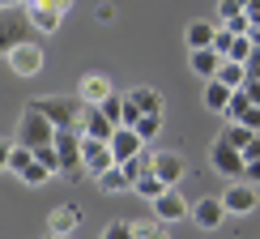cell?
Returning a JSON list of instances; mask_svg holds the SVG:
<instances>
[{
    "label": "cell",
    "mask_w": 260,
    "mask_h": 239,
    "mask_svg": "<svg viewBox=\"0 0 260 239\" xmlns=\"http://www.w3.org/2000/svg\"><path fill=\"white\" fill-rule=\"evenodd\" d=\"M56 137H60V133H56V124H51V120L43 115L35 103L21 107V115H17V137H13V141H21L26 150H35V154H39V150L56 145Z\"/></svg>",
    "instance_id": "1"
},
{
    "label": "cell",
    "mask_w": 260,
    "mask_h": 239,
    "mask_svg": "<svg viewBox=\"0 0 260 239\" xmlns=\"http://www.w3.org/2000/svg\"><path fill=\"white\" fill-rule=\"evenodd\" d=\"M35 107L56 124V133H81L85 103L77 99V94H47V99H35Z\"/></svg>",
    "instance_id": "2"
},
{
    "label": "cell",
    "mask_w": 260,
    "mask_h": 239,
    "mask_svg": "<svg viewBox=\"0 0 260 239\" xmlns=\"http://www.w3.org/2000/svg\"><path fill=\"white\" fill-rule=\"evenodd\" d=\"M69 9H73V0H26V17L39 35H56L60 21L69 17Z\"/></svg>",
    "instance_id": "3"
},
{
    "label": "cell",
    "mask_w": 260,
    "mask_h": 239,
    "mask_svg": "<svg viewBox=\"0 0 260 239\" xmlns=\"http://www.w3.org/2000/svg\"><path fill=\"white\" fill-rule=\"evenodd\" d=\"M56 154H60V175L81 184L90 180V171H85V154H81V133H60L56 137Z\"/></svg>",
    "instance_id": "4"
},
{
    "label": "cell",
    "mask_w": 260,
    "mask_h": 239,
    "mask_svg": "<svg viewBox=\"0 0 260 239\" xmlns=\"http://www.w3.org/2000/svg\"><path fill=\"white\" fill-rule=\"evenodd\" d=\"M209 167L218 171L222 180H231V184L235 180H247V158L235 145H226L222 137H213V145H209Z\"/></svg>",
    "instance_id": "5"
},
{
    "label": "cell",
    "mask_w": 260,
    "mask_h": 239,
    "mask_svg": "<svg viewBox=\"0 0 260 239\" xmlns=\"http://www.w3.org/2000/svg\"><path fill=\"white\" fill-rule=\"evenodd\" d=\"M30 30H35V26H30L26 9H21V13H17V9H9L5 21H0V47H5V56H9V51H17V47H26Z\"/></svg>",
    "instance_id": "6"
},
{
    "label": "cell",
    "mask_w": 260,
    "mask_h": 239,
    "mask_svg": "<svg viewBox=\"0 0 260 239\" xmlns=\"http://www.w3.org/2000/svg\"><path fill=\"white\" fill-rule=\"evenodd\" d=\"M81 154H85V171H90V180H103L111 167H120L111 154V141H90L81 137Z\"/></svg>",
    "instance_id": "7"
},
{
    "label": "cell",
    "mask_w": 260,
    "mask_h": 239,
    "mask_svg": "<svg viewBox=\"0 0 260 239\" xmlns=\"http://www.w3.org/2000/svg\"><path fill=\"white\" fill-rule=\"evenodd\" d=\"M226 222V201L222 197H197L192 201V226H201V231H218Z\"/></svg>",
    "instance_id": "8"
},
{
    "label": "cell",
    "mask_w": 260,
    "mask_h": 239,
    "mask_svg": "<svg viewBox=\"0 0 260 239\" xmlns=\"http://www.w3.org/2000/svg\"><path fill=\"white\" fill-rule=\"evenodd\" d=\"M222 201H226V214H252L256 210V201H260V188L256 184H247V180H235V184H226V192H222Z\"/></svg>",
    "instance_id": "9"
},
{
    "label": "cell",
    "mask_w": 260,
    "mask_h": 239,
    "mask_svg": "<svg viewBox=\"0 0 260 239\" xmlns=\"http://www.w3.org/2000/svg\"><path fill=\"white\" fill-rule=\"evenodd\" d=\"M115 133H120V124H111V115H107L103 107H90V103H85V115H81V137H90V141H111Z\"/></svg>",
    "instance_id": "10"
},
{
    "label": "cell",
    "mask_w": 260,
    "mask_h": 239,
    "mask_svg": "<svg viewBox=\"0 0 260 239\" xmlns=\"http://www.w3.org/2000/svg\"><path fill=\"white\" fill-rule=\"evenodd\" d=\"M149 210H154V218H158V222H167V226H171V222H183V218H192V205L183 201L175 188H167V192H162V197H158L154 205H149Z\"/></svg>",
    "instance_id": "11"
},
{
    "label": "cell",
    "mask_w": 260,
    "mask_h": 239,
    "mask_svg": "<svg viewBox=\"0 0 260 239\" xmlns=\"http://www.w3.org/2000/svg\"><path fill=\"white\" fill-rule=\"evenodd\" d=\"M183 171H188L183 154H175V150H154V175L167 184V188H175V184L183 180Z\"/></svg>",
    "instance_id": "12"
},
{
    "label": "cell",
    "mask_w": 260,
    "mask_h": 239,
    "mask_svg": "<svg viewBox=\"0 0 260 239\" xmlns=\"http://www.w3.org/2000/svg\"><path fill=\"white\" fill-rule=\"evenodd\" d=\"M9 69L17 73V77H35V73H43V47L39 43H26V47H17V51H9Z\"/></svg>",
    "instance_id": "13"
},
{
    "label": "cell",
    "mask_w": 260,
    "mask_h": 239,
    "mask_svg": "<svg viewBox=\"0 0 260 239\" xmlns=\"http://www.w3.org/2000/svg\"><path fill=\"white\" fill-rule=\"evenodd\" d=\"M111 94H115V85L107 81L103 73H85V77L77 81V99H81V103H90V107H103Z\"/></svg>",
    "instance_id": "14"
},
{
    "label": "cell",
    "mask_w": 260,
    "mask_h": 239,
    "mask_svg": "<svg viewBox=\"0 0 260 239\" xmlns=\"http://www.w3.org/2000/svg\"><path fill=\"white\" fill-rule=\"evenodd\" d=\"M218 26H222V21L192 17V21H188V30H183V43H188V51H205V47H213V39H218Z\"/></svg>",
    "instance_id": "15"
},
{
    "label": "cell",
    "mask_w": 260,
    "mask_h": 239,
    "mask_svg": "<svg viewBox=\"0 0 260 239\" xmlns=\"http://www.w3.org/2000/svg\"><path fill=\"white\" fill-rule=\"evenodd\" d=\"M81 226V205H56V210L47 214V235H73Z\"/></svg>",
    "instance_id": "16"
},
{
    "label": "cell",
    "mask_w": 260,
    "mask_h": 239,
    "mask_svg": "<svg viewBox=\"0 0 260 239\" xmlns=\"http://www.w3.org/2000/svg\"><path fill=\"white\" fill-rule=\"evenodd\" d=\"M111 154H115V162H133V158H141L145 154V141L137 137V128H120V133L111 137Z\"/></svg>",
    "instance_id": "17"
},
{
    "label": "cell",
    "mask_w": 260,
    "mask_h": 239,
    "mask_svg": "<svg viewBox=\"0 0 260 239\" xmlns=\"http://www.w3.org/2000/svg\"><path fill=\"white\" fill-rule=\"evenodd\" d=\"M30 162H35V150H26L21 141H5V171L9 175H26Z\"/></svg>",
    "instance_id": "18"
},
{
    "label": "cell",
    "mask_w": 260,
    "mask_h": 239,
    "mask_svg": "<svg viewBox=\"0 0 260 239\" xmlns=\"http://www.w3.org/2000/svg\"><path fill=\"white\" fill-rule=\"evenodd\" d=\"M128 99L141 107V115H162V107H167L162 90H154V85H137V90H128Z\"/></svg>",
    "instance_id": "19"
},
{
    "label": "cell",
    "mask_w": 260,
    "mask_h": 239,
    "mask_svg": "<svg viewBox=\"0 0 260 239\" xmlns=\"http://www.w3.org/2000/svg\"><path fill=\"white\" fill-rule=\"evenodd\" d=\"M188 60H192V73H197V77L213 81V77H218V69H222V60H226V56H218L213 47H205V51H192Z\"/></svg>",
    "instance_id": "20"
},
{
    "label": "cell",
    "mask_w": 260,
    "mask_h": 239,
    "mask_svg": "<svg viewBox=\"0 0 260 239\" xmlns=\"http://www.w3.org/2000/svg\"><path fill=\"white\" fill-rule=\"evenodd\" d=\"M213 81H222L226 90H243V85H247V64L222 60V69H218V77H213Z\"/></svg>",
    "instance_id": "21"
},
{
    "label": "cell",
    "mask_w": 260,
    "mask_h": 239,
    "mask_svg": "<svg viewBox=\"0 0 260 239\" xmlns=\"http://www.w3.org/2000/svg\"><path fill=\"white\" fill-rule=\"evenodd\" d=\"M94 184H99V192H107V197H120V192H133V184H128L124 167H111L103 180H94Z\"/></svg>",
    "instance_id": "22"
},
{
    "label": "cell",
    "mask_w": 260,
    "mask_h": 239,
    "mask_svg": "<svg viewBox=\"0 0 260 239\" xmlns=\"http://www.w3.org/2000/svg\"><path fill=\"white\" fill-rule=\"evenodd\" d=\"M218 137L226 141V145H235V150H239V154H243V150L252 145V141H256L260 133H252V128H247V124H226V128H222Z\"/></svg>",
    "instance_id": "23"
},
{
    "label": "cell",
    "mask_w": 260,
    "mask_h": 239,
    "mask_svg": "<svg viewBox=\"0 0 260 239\" xmlns=\"http://www.w3.org/2000/svg\"><path fill=\"white\" fill-rule=\"evenodd\" d=\"M231 94H235V90H226L222 81H205V107H209V111H222V115H226Z\"/></svg>",
    "instance_id": "24"
},
{
    "label": "cell",
    "mask_w": 260,
    "mask_h": 239,
    "mask_svg": "<svg viewBox=\"0 0 260 239\" xmlns=\"http://www.w3.org/2000/svg\"><path fill=\"white\" fill-rule=\"evenodd\" d=\"M51 175H56V171H51V167H43V162L35 158V162L26 167V175H21V184H26V188H43V184H47Z\"/></svg>",
    "instance_id": "25"
},
{
    "label": "cell",
    "mask_w": 260,
    "mask_h": 239,
    "mask_svg": "<svg viewBox=\"0 0 260 239\" xmlns=\"http://www.w3.org/2000/svg\"><path fill=\"white\" fill-rule=\"evenodd\" d=\"M252 51H256V43H252V39H247V35H235L231 51H226V60H235V64H247V60H252Z\"/></svg>",
    "instance_id": "26"
},
{
    "label": "cell",
    "mask_w": 260,
    "mask_h": 239,
    "mask_svg": "<svg viewBox=\"0 0 260 239\" xmlns=\"http://www.w3.org/2000/svg\"><path fill=\"white\" fill-rule=\"evenodd\" d=\"M133 192H137V197H145L149 205H154L162 192H167V184H162L158 175H145V180H137V188H133Z\"/></svg>",
    "instance_id": "27"
},
{
    "label": "cell",
    "mask_w": 260,
    "mask_h": 239,
    "mask_svg": "<svg viewBox=\"0 0 260 239\" xmlns=\"http://www.w3.org/2000/svg\"><path fill=\"white\" fill-rule=\"evenodd\" d=\"M103 239H137V222H124V218L107 222L103 226Z\"/></svg>",
    "instance_id": "28"
},
{
    "label": "cell",
    "mask_w": 260,
    "mask_h": 239,
    "mask_svg": "<svg viewBox=\"0 0 260 239\" xmlns=\"http://www.w3.org/2000/svg\"><path fill=\"white\" fill-rule=\"evenodd\" d=\"M137 239H171V231H167V222L145 218V222H137Z\"/></svg>",
    "instance_id": "29"
},
{
    "label": "cell",
    "mask_w": 260,
    "mask_h": 239,
    "mask_svg": "<svg viewBox=\"0 0 260 239\" xmlns=\"http://www.w3.org/2000/svg\"><path fill=\"white\" fill-rule=\"evenodd\" d=\"M158 128H162V115H141V120H137V137H141V141H154Z\"/></svg>",
    "instance_id": "30"
},
{
    "label": "cell",
    "mask_w": 260,
    "mask_h": 239,
    "mask_svg": "<svg viewBox=\"0 0 260 239\" xmlns=\"http://www.w3.org/2000/svg\"><path fill=\"white\" fill-rule=\"evenodd\" d=\"M231 43H235V35L226 26H218V39H213V51H218V56H226V51H231Z\"/></svg>",
    "instance_id": "31"
},
{
    "label": "cell",
    "mask_w": 260,
    "mask_h": 239,
    "mask_svg": "<svg viewBox=\"0 0 260 239\" xmlns=\"http://www.w3.org/2000/svg\"><path fill=\"white\" fill-rule=\"evenodd\" d=\"M243 94H247V99H252V107H260V81H256V77H247Z\"/></svg>",
    "instance_id": "32"
},
{
    "label": "cell",
    "mask_w": 260,
    "mask_h": 239,
    "mask_svg": "<svg viewBox=\"0 0 260 239\" xmlns=\"http://www.w3.org/2000/svg\"><path fill=\"white\" fill-rule=\"evenodd\" d=\"M247 77H256V81H260V47L252 51V60H247Z\"/></svg>",
    "instance_id": "33"
},
{
    "label": "cell",
    "mask_w": 260,
    "mask_h": 239,
    "mask_svg": "<svg viewBox=\"0 0 260 239\" xmlns=\"http://www.w3.org/2000/svg\"><path fill=\"white\" fill-rule=\"evenodd\" d=\"M243 124H247V128H252V133H260V107H252V111H247V115H243Z\"/></svg>",
    "instance_id": "34"
},
{
    "label": "cell",
    "mask_w": 260,
    "mask_h": 239,
    "mask_svg": "<svg viewBox=\"0 0 260 239\" xmlns=\"http://www.w3.org/2000/svg\"><path fill=\"white\" fill-rule=\"evenodd\" d=\"M247 184H256V188H260V158L247 162Z\"/></svg>",
    "instance_id": "35"
},
{
    "label": "cell",
    "mask_w": 260,
    "mask_h": 239,
    "mask_svg": "<svg viewBox=\"0 0 260 239\" xmlns=\"http://www.w3.org/2000/svg\"><path fill=\"white\" fill-rule=\"evenodd\" d=\"M243 158H247V162H256V158H260V137H256V141H252V145H247V150H243Z\"/></svg>",
    "instance_id": "36"
},
{
    "label": "cell",
    "mask_w": 260,
    "mask_h": 239,
    "mask_svg": "<svg viewBox=\"0 0 260 239\" xmlns=\"http://www.w3.org/2000/svg\"><path fill=\"white\" fill-rule=\"evenodd\" d=\"M247 21H252V26H260V5H252V9H247Z\"/></svg>",
    "instance_id": "37"
},
{
    "label": "cell",
    "mask_w": 260,
    "mask_h": 239,
    "mask_svg": "<svg viewBox=\"0 0 260 239\" xmlns=\"http://www.w3.org/2000/svg\"><path fill=\"white\" fill-rule=\"evenodd\" d=\"M0 5H5V13H9V9H17V5L26 9V0H0Z\"/></svg>",
    "instance_id": "38"
},
{
    "label": "cell",
    "mask_w": 260,
    "mask_h": 239,
    "mask_svg": "<svg viewBox=\"0 0 260 239\" xmlns=\"http://www.w3.org/2000/svg\"><path fill=\"white\" fill-rule=\"evenodd\" d=\"M247 39H252L256 47H260V26H252V30H247Z\"/></svg>",
    "instance_id": "39"
},
{
    "label": "cell",
    "mask_w": 260,
    "mask_h": 239,
    "mask_svg": "<svg viewBox=\"0 0 260 239\" xmlns=\"http://www.w3.org/2000/svg\"><path fill=\"white\" fill-rule=\"evenodd\" d=\"M43 239H73V235H43Z\"/></svg>",
    "instance_id": "40"
},
{
    "label": "cell",
    "mask_w": 260,
    "mask_h": 239,
    "mask_svg": "<svg viewBox=\"0 0 260 239\" xmlns=\"http://www.w3.org/2000/svg\"><path fill=\"white\" fill-rule=\"evenodd\" d=\"M252 5H260V0H243V9H252Z\"/></svg>",
    "instance_id": "41"
}]
</instances>
